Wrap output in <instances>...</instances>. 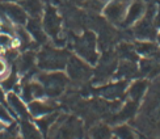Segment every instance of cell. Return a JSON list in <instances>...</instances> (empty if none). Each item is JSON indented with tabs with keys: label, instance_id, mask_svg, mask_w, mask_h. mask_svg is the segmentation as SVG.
Instances as JSON below:
<instances>
[{
	"label": "cell",
	"instance_id": "25",
	"mask_svg": "<svg viewBox=\"0 0 160 139\" xmlns=\"http://www.w3.org/2000/svg\"><path fill=\"white\" fill-rule=\"evenodd\" d=\"M118 54L122 58V61H132L135 62L137 59V54H135V47H132L129 43H122L118 46Z\"/></svg>",
	"mask_w": 160,
	"mask_h": 139
},
{
	"label": "cell",
	"instance_id": "18",
	"mask_svg": "<svg viewBox=\"0 0 160 139\" xmlns=\"http://www.w3.org/2000/svg\"><path fill=\"white\" fill-rule=\"evenodd\" d=\"M147 87H148L147 80H135V82H132L129 85L126 92H128L130 100L135 101V102H139L141 101V98L144 96L146 91H147Z\"/></svg>",
	"mask_w": 160,
	"mask_h": 139
},
{
	"label": "cell",
	"instance_id": "20",
	"mask_svg": "<svg viewBox=\"0 0 160 139\" xmlns=\"http://www.w3.org/2000/svg\"><path fill=\"white\" fill-rule=\"evenodd\" d=\"M113 129L106 123H97L89 130V139H112Z\"/></svg>",
	"mask_w": 160,
	"mask_h": 139
},
{
	"label": "cell",
	"instance_id": "6",
	"mask_svg": "<svg viewBox=\"0 0 160 139\" xmlns=\"http://www.w3.org/2000/svg\"><path fill=\"white\" fill-rule=\"evenodd\" d=\"M66 70H67V76L70 80L75 82V83H83L89 80L93 75V71L89 63H87L85 61H83L80 57L78 55H71L67 66H66Z\"/></svg>",
	"mask_w": 160,
	"mask_h": 139
},
{
	"label": "cell",
	"instance_id": "16",
	"mask_svg": "<svg viewBox=\"0 0 160 139\" xmlns=\"http://www.w3.org/2000/svg\"><path fill=\"white\" fill-rule=\"evenodd\" d=\"M18 134L21 135V139H45L37 123L30 120H21L18 125Z\"/></svg>",
	"mask_w": 160,
	"mask_h": 139
},
{
	"label": "cell",
	"instance_id": "14",
	"mask_svg": "<svg viewBox=\"0 0 160 139\" xmlns=\"http://www.w3.org/2000/svg\"><path fill=\"white\" fill-rule=\"evenodd\" d=\"M26 30L29 32L30 37L34 39L37 45H45L48 41V34L42 26V21L38 17H30L25 24Z\"/></svg>",
	"mask_w": 160,
	"mask_h": 139
},
{
	"label": "cell",
	"instance_id": "33",
	"mask_svg": "<svg viewBox=\"0 0 160 139\" xmlns=\"http://www.w3.org/2000/svg\"><path fill=\"white\" fill-rule=\"evenodd\" d=\"M112 139H117V138H114V137H113V138H112Z\"/></svg>",
	"mask_w": 160,
	"mask_h": 139
},
{
	"label": "cell",
	"instance_id": "3",
	"mask_svg": "<svg viewBox=\"0 0 160 139\" xmlns=\"http://www.w3.org/2000/svg\"><path fill=\"white\" fill-rule=\"evenodd\" d=\"M37 80L42 84L46 97L55 98L64 92L68 84V76L61 71H46L37 75Z\"/></svg>",
	"mask_w": 160,
	"mask_h": 139
},
{
	"label": "cell",
	"instance_id": "32",
	"mask_svg": "<svg viewBox=\"0 0 160 139\" xmlns=\"http://www.w3.org/2000/svg\"><path fill=\"white\" fill-rule=\"evenodd\" d=\"M7 2H12V3H15V2H17V3H18V2H21V0H7Z\"/></svg>",
	"mask_w": 160,
	"mask_h": 139
},
{
	"label": "cell",
	"instance_id": "2",
	"mask_svg": "<svg viewBox=\"0 0 160 139\" xmlns=\"http://www.w3.org/2000/svg\"><path fill=\"white\" fill-rule=\"evenodd\" d=\"M70 52L55 46H45L37 54V66L42 71H62L70 59Z\"/></svg>",
	"mask_w": 160,
	"mask_h": 139
},
{
	"label": "cell",
	"instance_id": "26",
	"mask_svg": "<svg viewBox=\"0 0 160 139\" xmlns=\"http://www.w3.org/2000/svg\"><path fill=\"white\" fill-rule=\"evenodd\" d=\"M16 46V39L12 34L9 33H4V32H0V51H7V50H11Z\"/></svg>",
	"mask_w": 160,
	"mask_h": 139
},
{
	"label": "cell",
	"instance_id": "30",
	"mask_svg": "<svg viewBox=\"0 0 160 139\" xmlns=\"http://www.w3.org/2000/svg\"><path fill=\"white\" fill-rule=\"evenodd\" d=\"M8 126H9L8 123H7V122H4L3 120H0V134H2V133H4V131H5L7 129H8Z\"/></svg>",
	"mask_w": 160,
	"mask_h": 139
},
{
	"label": "cell",
	"instance_id": "31",
	"mask_svg": "<svg viewBox=\"0 0 160 139\" xmlns=\"http://www.w3.org/2000/svg\"><path fill=\"white\" fill-rule=\"evenodd\" d=\"M156 41H158V45L160 46V32L158 33V36H156Z\"/></svg>",
	"mask_w": 160,
	"mask_h": 139
},
{
	"label": "cell",
	"instance_id": "29",
	"mask_svg": "<svg viewBox=\"0 0 160 139\" xmlns=\"http://www.w3.org/2000/svg\"><path fill=\"white\" fill-rule=\"evenodd\" d=\"M0 102L7 105V92L2 88V85H0Z\"/></svg>",
	"mask_w": 160,
	"mask_h": 139
},
{
	"label": "cell",
	"instance_id": "11",
	"mask_svg": "<svg viewBox=\"0 0 160 139\" xmlns=\"http://www.w3.org/2000/svg\"><path fill=\"white\" fill-rule=\"evenodd\" d=\"M126 9H128V7H126L125 3L118 2V0H113V2L105 5L102 12L109 22H112L113 25H121L123 24Z\"/></svg>",
	"mask_w": 160,
	"mask_h": 139
},
{
	"label": "cell",
	"instance_id": "17",
	"mask_svg": "<svg viewBox=\"0 0 160 139\" xmlns=\"http://www.w3.org/2000/svg\"><path fill=\"white\" fill-rule=\"evenodd\" d=\"M37 62V55L33 51H26L24 54H21L20 57H17L16 59V70L18 74H28L33 68H34V64Z\"/></svg>",
	"mask_w": 160,
	"mask_h": 139
},
{
	"label": "cell",
	"instance_id": "5",
	"mask_svg": "<svg viewBox=\"0 0 160 139\" xmlns=\"http://www.w3.org/2000/svg\"><path fill=\"white\" fill-rule=\"evenodd\" d=\"M42 26L48 37L52 39L55 46H63L64 39L61 37L62 34V17L59 16L55 7L48 5L43 9L42 15Z\"/></svg>",
	"mask_w": 160,
	"mask_h": 139
},
{
	"label": "cell",
	"instance_id": "21",
	"mask_svg": "<svg viewBox=\"0 0 160 139\" xmlns=\"http://www.w3.org/2000/svg\"><path fill=\"white\" fill-rule=\"evenodd\" d=\"M137 71H138V67L132 61H122L121 64L117 66L116 74H117V77L119 79H128L137 75Z\"/></svg>",
	"mask_w": 160,
	"mask_h": 139
},
{
	"label": "cell",
	"instance_id": "28",
	"mask_svg": "<svg viewBox=\"0 0 160 139\" xmlns=\"http://www.w3.org/2000/svg\"><path fill=\"white\" fill-rule=\"evenodd\" d=\"M154 24L156 26V29H160V2L156 7V11H155V16H154Z\"/></svg>",
	"mask_w": 160,
	"mask_h": 139
},
{
	"label": "cell",
	"instance_id": "22",
	"mask_svg": "<svg viewBox=\"0 0 160 139\" xmlns=\"http://www.w3.org/2000/svg\"><path fill=\"white\" fill-rule=\"evenodd\" d=\"M113 137L117 139H137L135 131L125 123H119L113 127Z\"/></svg>",
	"mask_w": 160,
	"mask_h": 139
},
{
	"label": "cell",
	"instance_id": "1",
	"mask_svg": "<svg viewBox=\"0 0 160 139\" xmlns=\"http://www.w3.org/2000/svg\"><path fill=\"white\" fill-rule=\"evenodd\" d=\"M84 126L82 120L75 116L59 114L57 121L49 129L45 139H83Z\"/></svg>",
	"mask_w": 160,
	"mask_h": 139
},
{
	"label": "cell",
	"instance_id": "7",
	"mask_svg": "<svg viewBox=\"0 0 160 139\" xmlns=\"http://www.w3.org/2000/svg\"><path fill=\"white\" fill-rule=\"evenodd\" d=\"M97 63V67L93 72L95 75L93 80L96 83H106L117 70V59L112 52H106L101 57V59H98Z\"/></svg>",
	"mask_w": 160,
	"mask_h": 139
},
{
	"label": "cell",
	"instance_id": "13",
	"mask_svg": "<svg viewBox=\"0 0 160 139\" xmlns=\"http://www.w3.org/2000/svg\"><path fill=\"white\" fill-rule=\"evenodd\" d=\"M20 96L24 98L25 102H30L33 100H37V98H43L45 96V91L42 84L38 80H28L24 82L20 87Z\"/></svg>",
	"mask_w": 160,
	"mask_h": 139
},
{
	"label": "cell",
	"instance_id": "19",
	"mask_svg": "<svg viewBox=\"0 0 160 139\" xmlns=\"http://www.w3.org/2000/svg\"><path fill=\"white\" fill-rule=\"evenodd\" d=\"M18 4L22 7L29 17H41L43 15V4L41 0H21Z\"/></svg>",
	"mask_w": 160,
	"mask_h": 139
},
{
	"label": "cell",
	"instance_id": "10",
	"mask_svg": "<svg viewBox=\"0 0 160 139\" xmlns=\"http://www.w3.org/2000/svg\"><path fill=\"white\" fill-rule=\"evenodd\" d=\"M128 87L129 84L126 80H119V82H116V83H108L100 87L97 91H98V95L104 97L105 100H109V101H116V100H119L123 95L125 92L128 91Z\"/></svg>",
	"mask_w": 160,
	"mask_h": 139
},
{
	"label": "cell",
	"instance_id": "9",
	"mask_svg": "<svg viewBox=\"0 0 160 139\" xmlns=\"http://www.w3.org/2000/svg\"><path fill=\"white\" fill-rule=\"evenodd\" d=\"M7 107L13 117L18 120H30V113L28 109V102L24 101V98L16 92H8L7 93Z\"/></svg>",
	"mask_w": 160,
	"mask_h": 139
},
{
	"label": "cell",
	"instance_id": "24",
	"mask_svg": "<svg viewBox=\"0 0 160 139\" xmlns=\"http://www.w3.org/2000/svg\"><path fill=\"white\" fill-rule=\"evenodd\" d=\"M135 51L143 57H152L158 51V46L152 41H141L135 45Z\"/></svg>",
	"mask_w": 160,
	"mask_h": 139
},
{
	"label": "cell",
	"instance_id": "23",
	"mask_svg": "<svg viewBox=\"0 0 160 139\" xmlns=\"http://www.w3.org/2000/svg\"><path fill=\"white\" fill-rule=\"evenodd\" d=\"M2 88L8 93V92H16L18 88V76H17V71H11L2 82H0Z\"/></svg>",
	"mask_w": 160,
	"mask_h": 139
},
{
	"label": "cell",
	"instance_id": "27",
	"mask_svg": "<svg viewBox=\"0 0 160 139\" xmlns=\"http://www.w3.org/2000/svg\"><path fill=\"white\" fill-rule=\"evenodd\" d=\"M9 72H11V70H9L8 61L0 57V82H2L3 79H4L7 75L9 74Z\"/></svg>",
	"mask_w": 160,
	"mask_h": 139
},
{
	"label": "cell",
	"instance_id": "12",
	"mask_svg": "<svg viewBox=\"0 0 160 139\" xmlns=\"http://www.w3.org/2000/svg\"><path fill=\"white\" fill-rule=\"evenodd\" d=\"M28 109H29L30 117L34 118V120H38V118H42L45 116L54 113L57 110V104H54L50 100L37 98V100L28 102Z\"/></svg>",
	"mask_w": 160,
	"mask_h": 139
},
{
	"label": "cell",
	"instance_id": "15",
	"mask_svg": "<svg viewBox=\"0 0 160 139\" xmlns=\"http://www.w3.org/2000/svg\"><path fill=\"white\" fill-rule=\"evenodd\" d=\"M146 13V5L142 0H135L132 2L128 9H126V15H125V20H123V25L130 26L137 24L139 20H141Z\"/></svg>",
	"mask_w": 160,
	"mask_h": 139
},
{
	"label": "cell",
	"instance_id": "8",
	"mask_svg": "<svg viewBox=\"0 0 160 139\" xmlns=\"http://www.w3.org/2000/svg\"><path fill=\"white\" fill-rule=\"evenodd\" d=\"M0 12L4 16L5 20H9L12 24L15 25H25L28 21V15L24 11V8L18 3H12V2H7L0 4Z\"/></svg>",
	"mask_w": 160,
	"mask_h": 139
},
{
	"label": "cell",
	"instance_id": "4",
	"mask_svg": "<svg viewBox=\"0 0 160 139\" xmlns=\"http://www.w3.org/2000/svg\"><path fill=\"white\" fill-rule=\"evenodd\" d=\"M74 50L78 57H80L91 66L98 62L97 38L93 32H84L82 36L78 37L74 42Z\"/></svg>",
	"mask_w": 160,
	"mask_h": 139
}]
</instances>
